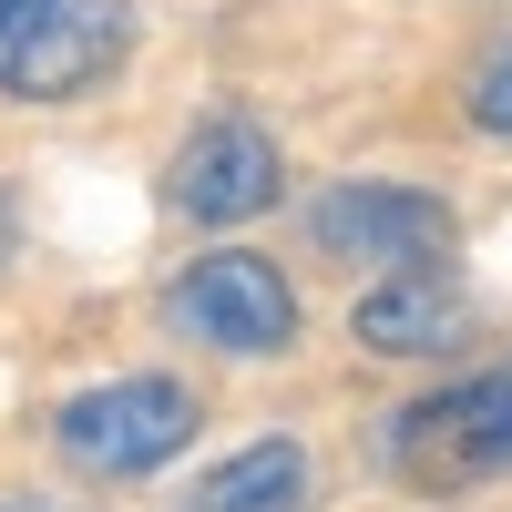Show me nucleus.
I'll return each instance as SVG.
<instances>
[{
    "label": "nucleus",
    "mask_w": 512,
    "mask_h": 512,
    "mask_svg": "<svg viewBox=\"0 0 512 512\" xmlns=\"http://www.w3.org/2000/svg\"><path fill=\"white\" fill-rule=\"evenodd\" d=\"M134 52V0H0V103H82Z\"/></svg>",
    "instance_id": "f257e3e1"
},
{
    "label": "nucleus",
    "mask_w": 512,
    "mask_h": 512,
    "mask_svg": "<svg viewBox=\"0 0 512 512\" xmlns=\"http://www.w3.org/2000/svg\"><path fill=\"white\" fill-rule=\"evenodd\" d=\"M390 461L420 492H472L512 472V369H482L461 390H431L390 420Z\"/></svg>",
    "instance_id": "f03ea898"
},
{
    "label": "nucleus",
    "mask_w": 512,
    "mask_h": 512,
    "mask_svg": "<svg viewBox=\"0 0 512 512\" xmlns=\"http://www.w3.org/2000/svg\"><path fill=\"white\" fill-rule=\"evenodd\" d=\"M62 451L103 482H134V472H164L185 441H195V390L185 379H103V390L62 400Z\"/></svg>",
    "instance_id": "7ed1b4c3"
},
{
    "label": "nucleus",
    "mask_w": 512,
    "mask_h": 512,
    "mask_svg": "<svg viewBox=\"0 0 512 512\" xmlns=\"http://www.w3.org/2000/svg\"><path fill=\"white\" fill-rule=\"evenodd\" d=\"M175 318L205 349H226V359H277L297 338V287L256 246H216V256H195L175 277Z\"/></svg>",
    "instance_id": "20e7f679"
},
{
    "label": "nucleus",
    "mask_w": 512,
    "mask_h": 512,
    "mask_svg": "<svg viewBox=\"0 0 512 512\" xmlns=\"http://www.w3.org/2000/svg\"><path fill=\"white\" fill-rule=\"evenodd\" d=\"M308 236L318 256H338V267H441L451 256V205L420 195V185H338L308 205Z\"/></svg>",
    "instance_id": "39448f33"
},
{
    "label": "nucleus",
    "mask_w": 512,
    "mask_h": 512,
    "mask_svg": "<svg viewBox=\"0 0 512 512\" xmlns=\"http://www.w3.org/2000/svg\"><path fill=\"white\" fill-rule=\"evenodd\" d=\"M287 185V164H277V134L256 113H205L195 134L175 144V205L195 226H246V216H267Z\"/></svg>",
    "instance_id": "423d86ee"
},
{
    "label": "nucleus",
    "mask_w": 512,
    "mask_h": 512,
    "mask_svg": "<svg viewBox=\"0 0 512 512\" xmlns=\"http://www.w3.org/2000/svg\"><path fill=\"white\" fill-rule=\"evenodd\" d=\"M349 338L379 359H441L472 338V297H461L441 267H400V277H379L359 308H349Z\"/></svg>",
    "instance_id": "0eeeda50"
},
{
    "label": "nucleus",
    "mask_w": 512,
    "mask_h": 512,
    "mask_svg": "<svg viewBox=\"0 0 512 512\" xmlns=\"http://www.w3.org/2000/svg\"><path fill=\"white\" fill-rule=\"evenodd\" d=\"M297 502H308V451L297 441H246L236 461H216L195 482L185 512H297Z\"/></svg>",
    "instance_id": "6e6552de"
},
{
    "label": "nucleus",
    "mask_w": 512,
    "mask_h": 512,
    "mask_svg": "<svg viewBox=\"0 0 512 512\" xmlns=\"http://www.w3.org/2000/svg\"><path fill=\"white\" fill-rule=\"evenodd\" d=\"M472 123H482V134H512V41L472 72Z\"/></svg>",
    "instance_id": "1a4fd4ad"
},
{
    "label": "nucleus",
    "mask_w": 512,
    "mask_h": 512,
    "mask_svg": "<svg viewBox=\"0 0 512 512\" xmlns=\"http://www.w3.org/2000/svg\"><path fill=\"white\" fill-rule=\"evenodd\" d=\"M0 256H11V185H0Z\"/></svg>",
    "instance_id": "9d476101"
}]
</instances>
